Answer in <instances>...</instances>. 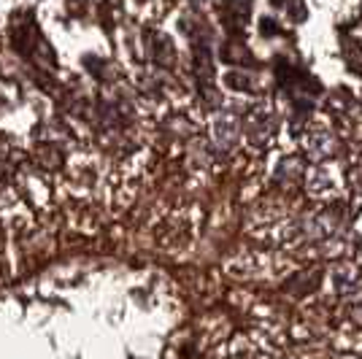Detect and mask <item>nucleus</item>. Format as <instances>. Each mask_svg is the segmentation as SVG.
I'll list each match as a JSON object with an SVG mask.
<instances>
[]
</instances>
